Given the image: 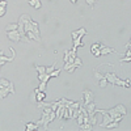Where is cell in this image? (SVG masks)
I'll return each instance as SVG.
<instances>
[{
  "label": "cell",
  "mask_w": 131,
  "mask_h": 131,
  "mask_svg": "<svg viewBox=\"0 0 131 131\" xmlns=\"http://www.w3.org/2000/svg\"><path fill=\"white\" fill-rule=\"evenodd\" d=\"M7 37H8V39H9V41H13V42H18V41L23 39V36H21V33H20V30H18V29L7 31Z\"/></svg>",
  "instance_id": "obj_1"
},
{
  "label": "cell",
  "mask_w": 131,
  "mask_h": 131,
  "mask_svg": "<svg viewBox=\"0 0 131 131\" xmlns=\"http://www.w3.org/2000/svg\"><path fill=\"white\" fill-rule=\"evenodd\" d=\"M9 93H15V86H13V83L10 81V84L8 86H5V88H0V97L2 98H5Z\"/></svg>",
  "instance_id": "obj_2"
},
{
  "label": "cell",
  "mask_w": 131,
  "mask_h": 131,
  "mask_svg": "<svg viewBox=\"0 0 131 131\" xmlns=\"http://www.w3.org/2000/svg\"><path fill=\"white\" fill-rule=\"evenodd\" d=\"M83 96H84V106H86L88 104L93 102V100H94V94L89 89H85L83 92Z\"/></svg>",
  "instance_id": "obj_3"
},
{
  "label": "cell",
  "mask_w": 131,
  "mask_h": 131,
  "mask_svg": "<svg viewBox=\"0 0 131 131\" xmlns=\"http://www.w3.org/2000/svg\"><path fill=\"white\" fill-rule=\"evenodd\" d=\"M105 78L107 79V81L110 83L113 86H115V81H117V79H118V78H117V75H115L114 72H113V73H112V72H107V73H105Z\"/></svg>",
  "instance_id": "obj_4"
},
{
  "label": "cell",
  "mask_w": 131,
  "mask_h": 131,
  "mask_svg": "<svg viewBox=\"0 0 131 131\" xmlns=\"http://www.w3.org/2000/svg\"><path fill=\"white\" fill-rule=\"evenodd\" d=\"M85 107H86V110H88L89 115H94L96 114V102H91V104L86 105Z\"/></svg>",
  "instance_id": "obj_5"
},
{
  "label": "cell",
  "mask_w": 131,
  "mask_h": 131,
  "mask_svg": "<svg viewBox=\"0 0 131 131\" xmlns=\"http://www.w3.org/2000/svg\"><path fill=\"white\" fill-rule=\"evenodd\" d=\"M112 52H117V54H118V51H115V50L112 49V47L101 46V55H107V54H112Z\"/></svg>",
  "instance_id": "obj_6"
},
{
  "label": "cell",
  "mask_w": 131,
  "mask_h": 131,
  "mask_svg": "<svg viewBox=\"0 0 131 131\" xmlns=\"http://www.w3.org/2000/svg\"><path fill=\"white\" fill-rule=\"evenodd\" d=\"M39 126L37 125V122L36 123H31V122H29V123H26L25 125V130L26 131H34V130H37Z\"/></svg>",
  "instance_id": "obj_7"
},
{
  "label": "cell",
  "mask_w": 131,
  "mask_h": 131,
  "mask_svg": "<svg viewBox=\"0 0 131 131\" xmlns=\"http://www.w3.org/2000/svg\"><path fill=\"white\" fill-rule=\"evenodd\" d=\"M29 5H31L34 9H39V8L42 7V4H41L39 0H29Z\"/></svg>",
  "instance_id": "obj_8"
},
{
  "label": "cell",
  "mask_w": 131,
  "mask_h": 131,
  "mask_svg": "<svg viewBox=\"0 0 131 131\" xmlns=\"http://www.w3.org/2000/svg\"><path fill=\"white\" fill-rule=\"evenodd\" d=\"M45 98H46V93H45V92H38V93L36 94V101H37V102H42Z\"/></svg>",
  "instance_id": "obj_9"
},
{
  "label": "cell",
  "mask_w": 131,
  "mask_h": 131,
  "mask_svg": "<svg viewBox=\"0 0 131 131\" xmlns=\"http://www.w3.org/2000/svg\"><path fill=\"white\" fill-rule=\"evenodd\" d=\"M51 78L50 73H38V80L39 81H47Z\"/></svg>",
  "instance_id": "obj_10"
},
{
  "label": "cell",
  "mask_w": 131,
  "mask_h": 131,
  "mask_svg": "<svg viewBox=\"0 0 131 131\" xmlns=\"http://www.w3.org/2000/svg\"><path fill=\"white\" fill-rule=\"evenodd\" d=\"M107 113L110 114V115H112V117H113L114 119H115L117 117H119V115H123V114H121V113H118L115 107H113V109H109V110H107Z\"/></svg>",
  "instance_id": "obj_11"
},
{
  "label": "cell",
  "mask_w": 131,
  "mask_h": 131,
  "mask_svg": "<svg viewBox=\"0 0 131 131\" xmlns=\"http://www.w3.org/2000/svg\"><path fill=\"white\" fill-rule=\"evenodd\" d=\"M115 109H117V112H118V113H121V114H123V115H126V114H127L126 107H125L123 105H121V104L117 105V106H115Z\"/></svg>",
  "instance_id": "obj_12"
},
{
  "label": "cell",
  "mask_w": 131,
  "mask_h": 131,
  "mask_svg": "<svg viewBox=\"0 0 131 131\" xmlns=\"http://www.w3.org/2000/svg\"><path fill=\"white\" fill-rule=\"evenodd\" d=\"M80 128L84 130V131H89V130L93 128V125H92L91 122H86V123H83V125L80 126Z\"/></svg>",
  "instance_id": "obj_13"
},
{
  "label": "cell",
  "mask_w": 131,
  "mask_h": 131,
  "mask_svg": "<svg viewBox=\"0 0 131 131\" xmlns=\"http://www.w3.org/2000/svg\"><path fill=\"white\" fill-rule=\"evenodd\" d=\"M73 41V47L75 49H78L80 46H84V42L81 41V38H76V39H72Z\"/></svg>",
  "instance_id": "obj_14"
},
{
  "label": "cell",
  "mask_w": 131,
  "mask_h": 131,
  "mask_svg": "<svg viewBox=\"0 0 131 131\" xmlns=\"http://www.w3.org/2000/svg\"><path fill=\"white\" fill-rule=\"evenodd\" d=\"M13 59V57H10V58H7V57H4V54H2V57H0V64H5L7 62H10Z\"/></svg>",
  "instance_id": "obj_15"
},
{
  "label": "cell",
  "mask_w": 131,
  "mask_h": 131,
  "mask_svg": "<svg viewBox=\"0 0 131 131\" xmlns=\"http://www.w3.org/2000/svg\"><path fill=\"white\" fill-rule=\"evenodd\" d=\"M9 84H10L9 80H7V79H2V80H0V88H5V86H8Z\"/></svg>",
  "instance_id": "obj_16"
},
{
  "label": "cell",
  "mask_w": 131,
  "mask_h": 131,
  "mask_svg": "<svg viewBox=\"0 0 131 131\" xmlns=\"http://www.w3.org/2000/svg\"><path fill=\"white\" fill-rule=\"evenodd\" d=\"M76 119H78V125H79V126H81V125L84 123V114L80 112V114L78 115V118H76Z\"/></svg>",
  "instance_id": "obj_17"
},
{
  "label": "cell",
  "mask_w": 131,
  "mask_h": 131,
  "mask_svg": "<svg viewBox=\"0 0 131 131\" xmlns=\"http://www.w3.org/2000/svg\"><path fill=\"white\" fill-rule=\"evenodd\" d=\"M7 31H9V30H16V29H18V24H9V25H7Z\"/></svg>",
  "instance_id": "obj_18"
},
{
  "label": "cell",
  "mask_w": 131,
  "mask_h": 131,
  "mask_svg": "<svg viewBox=\"0 0 131 131\" xmlns=\"http://www.w3.org/2000/svg\"><path fill=\"white\" fill-rule=\"evenodd\" d=\"M46 86H47V81H41L38 88H39L41 92H45V91H46Z\"/></svg>",
  "instance_id": "obj_19"
},
{
  "label": "cell",
  "mask_w": 131,
  "mask_h": 131,
  "mask_svg": "<svg viewBox=\"0 0 131 131\" xmlns=\"http://www.w3.org/2000/svg\"><path fill=\"white\" fill-rule=\"evenodd\" d=\"M36 70L38 71V73H46V67L45 66H36Z\"/></svg>",
  "instance_id": "obj_20"
},
{
  "label": "cell",
  "mask_w": 131,
  "mask_h": 131,
  "mask_svg": "<svg viewBox=\"0 0 131 131\" xmlns=\"http://www.w3.org/2000/svg\"><path fill=\"white\" fill-rule=\"evenodd\" d=\"M107 83H109V81H107V79H106V78H104V79H101V80H100L98 85H100V88H105V86L107 85Z\"/></svg>",
  "instance_id": "obj_21"
},
{
  "label": "cell",
  "mask_w": 131,
  "mask_h": 131,
  "mask_svg": "<svg viewBox=\"0 0 131 131\" xmlns=\"http://www.w3.org/2000/svg\"><path fill=\"white\" fill-rule=\"evenodd\" d=\"M55 66H57V62H54L50 67H46V73H51L54 70H55Z\"/></svg>",
  "instance_id": "obj_22"
},
{
  "label": "cell",
  "mask_w": 131,
  "mask_h": 131,
  "mask_svg": "<svg viewBox=\"0 0 131 131\" xmlns=\"http://www.w3.org/2000/svg\"><path fill=\"white\" fill-rule=\"evenodd\" d=\"M118 123L119 122H115V121H113V122H110V123H109L105 128H109V130H110V128H117L118 127Z\"/></svg>",
  "instance_id": "obj_23"
},
{
  "label": "cell",
  "mask_w": 131,
  "mask_h": 131,
  "mask_svg": "<svg viewBox=\"0 0 131 131\" xmlns=\"http://www.w3.org/2000/svg\"><path fill=\"white\" fill-rule=\"evenodd\" d=\"M105 78V75H102V73H100L98 71H94V79H97L98 81H100L101 79H104Z\"/></svg>",
  "instance_id": "obj_24"
},
{
  "label": "cell",
  "mask_w": 131,
  "mask_h": 131,
  "mask_svg": "<svg viewBox=\"0 0 131 131\" xmlns=\"http://www.w3.org/2000/svg\"><path fill=\"white\" fill-rule=\"evenodd\" d=\"M101 46H102V43H93L92 47H91V52H92V51H94V50H97V49H100Z\"/></svg>",
  "instance_id": "obj_25"
},
{
  "label": "cell",
  "mask_w": 131,
  "mask_h": 131,
  "mask_svg": "<svg viewBox=\"0 0 131 131\" xmlns=\"http://www.w3.org/2000/svg\"><path fill=\"white\" fill-rule=\"evenodd\" d=\"M59 73H60V70H57V68H55V70H54L50 75H51V78H58Z\"/></svg>",
  "instance_id": "obj_26"
},
{
  "label": "cell",
  "mask_w": 131,
  "mask_h": 131,
  "mask_svg": "<svg viewBox=\"0 0 131 131\" xmlns=\"http://www.w3.org/2000/svg\"><path fill=\"white\" fill-rule=\"evenodd\" d=\"M70 55H71V51H68V50H66L64 51V62H68V59H70Z\"/></svg>",
  "instance_id": "obj_27"
},
{
  "label": "cell",
  "mask_w": 131,
  "mask_h": 131,
  "mask_svg": "<svg viewBox=\"0 0 131 131\" xmlns=\"http://www.w3.org/2000/svg\"><path fill=\"white\" fill-rule=\"evenodd\" d=\"M102 46H104V45H102ZM92 54H93L96 58H97V57H101V47L97 49V50H94V51H92Z\"/></svg>",
  "instance_id": "obj_28"
},
{
  "label": "cell",
  "mask_w": 131,
  "mask_h": 131,
  "mask_svg": "<svg viewBox=\"0 0 131 131\" xmlns=\"http://www.w3.org/2000/svg\"><path fill=\"white\" fill-rule=\"evenodd\" d=\"M7 12V8L5 7H0V17H3Z\"/></svg>",
  "instance_id": "obj_29"
},
{
  "label": "cell",
  "mask_w": 131,
  "mask_h": 131,
  "mask_svg": "<svg viewBox=\"0 0 131 131\" xmlns=\"http://www.w3.org/2000/svg\"><path fill=\"white\" fill-rule=\"evenodd\" d=\"M76 66H79V67H80V66L83 64V62H81V59L80 58H78V57H76V59H75V62H73Z\"/></svg>",
  "instance_id": "obj_30"
},
{
  "label": "cell",
  "mask_w": 131,
  "mask_h": 131,
  "mask_svg": "<svg viewBox=\"0 0 131 131\" xmlns=\"http://www.w3.org/2000/svg\"><path fill=\"white\" fill-rule=\"evenodd\" d=\"M121 62H122V63H123V62H125V63H128V62H131V57H123Z\"/></svg>",
  "instance_id": "obj_31"
},
{
  "label": "cell",
  "mask_w": 131,
  "mask_h": 131,
  "mask_svg": "<svg viewBox=\"0 0 131 131\" xmlns=\"http://www.w3.org/2000/svg\"><path fill=\"white\" fill-rule=\"evenodd\" d=\"M85 2H86V4L91 5V7H93L96 4V0H85Z\"/></svg>",
  "instance_id": "obj_32"
},
{
  "label": "cell",
  "mask_w": 131,
  "mask_h": 131,
  "mask_svg": "<svg viewBox=\"0 0 131 131\" xmlns=\"http://www.w3.org/2000/svg\"><path fill=\"white\" fill-rule=\"evenodd\" d=\"M8 3L5 2V0H0V7H7Z\"/></svg>",
  "instance_id": "obj_33"
},
{
  "label": "cell",
  "mask_w": 131,
  "mask_h": 131,
  "mask_svg": "<svg viewBox=\"0 0 131 131\" xmlns=\"http://www.w3.org/2000/svg\"><path fill=\"white\" fill-rule=\"evenodd\" d=\"M126 88H130V80L128 79L126 80Z\"/></svg>",
  "instance_id": "obj_34"
},
{
  "label": "cell",
  "mask_w": 131,
  "mask_h": 131,
  "mask_svg": "<svg viewBox=\"0 0 131 131\" xmlns=\"http://www.w3.org/2000/svg\"><path fill=\"white\" fill-rule=\"evenodd\" d=\"M70 2H71L72 4H76V3H78V0H70Z\"/></svg>",
  "instance_id": "obj_35"
},
{
  "label": "cell",
  "mask_w": 131,
  "mask_h": 131,
  "mask_svg": "<svg viewBox=\"0 0 131 131\" xmlns=\"http://www.w3.org/2000/svg\"><path fill=\"white\" fill-rule=\"evenodd\" d=\"M130 42H131V39H130Z\"/></svg>",
  "instance_id": "obj_36"
}]
</instances>
